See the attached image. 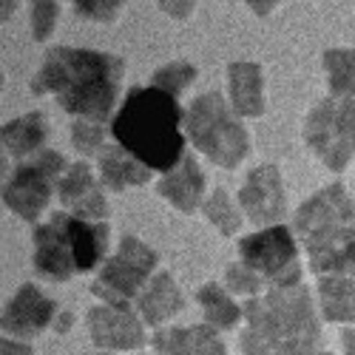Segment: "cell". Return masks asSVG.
I'll use <instances>...</instances> for the list:
<instances>
[{
    "instance_id": "1",
    "label": "cell",
    "mask_w": 355,
    "mask_h": 355,
    "mask_svg": "<svg viewBox=\"0 0 355 355\" xmlns=\"http://www.w3.org/2000/svg\"><path fill=\"white\" fill-rule=\"evenodd\" d=\"M125 60L116 54L57 46L46 54L32 80V94H54L63 111L88 123H105L114 114Z\"/></svg>"
},
{
    "instance_id": "2",
    "label": "cell",
    "mask_w": 355,
    "mask_h": 355,
    "mask_svg": "<svg viewBox=\"0 0 355 355\" xmlns=\"http://www.w3.org/2000/svg\"><path fill=\"white\" fill-rule=\"evenodd\" d=\"M185 114L176 97L159 88H131L111 120V137L145 168L171 173L185 159Z\"/></svg>"
},
{
    "instance_id": "3",
    "label": "cell",
    "mask_w": 355,
    "mask_h": 355,
    "mask_svg": "<svg viewBox=\"0 0 355 355\" xmlns=\"http://www.w3.org/2000/svg\"><path fill=\"white\" fill-rule=\"evenodd\" d=\"M242 355H318L321 324L304 284L270 287L245 304Z\"/></svg>"
},
{
    "instance_id": "4",
    "label": "cell",
    "mask_w": 355,
    "mask_h": 355,
    "mask_svg": "<svg viewBox=\"0 0 355 355\" xmlns=\"http://www.w3.org/2000/svg\"><path fill=\"white\" fill-rule=\"evenodd\" d=\"M315 276L355 273V202L341 182L310 196L293 219Z\"/></svg>"
},
{
    "instance_id": "5",
    "label": "cell",
    "mask_w": 355,
    "mask_h": 355,
    "mask_svg": "<svg viewBox=\"0 0 355 355\" xmlns=\"http://www.w3.org/2000/svg\"><path fill=\"white\" fill-rule=\"evenodd\" d=\"M191 142L219 168H236L250 154V137L219 92L202 94L185 114Z\"/></svg>"
},
{
    "instance_id": "6",
    "label": "cell",
    "mask_w": 355,
    "mask_h": 355,
    "mask_svg": "<svg viewBox=\"0 0 355 355\" xmlns=\"http://www.w3.org/2000/svg\"><path fill=\"white\" fill-rule=\"evenodd\" d=\"M157 261L159 256L145 242H139L137 236H123L116 253L103 264L97 282L92 284V293L108 307L128 310L154 279L151 273L157 270Z\"/></svg>"
},
{
    "instance_id": "7",
    "label": "cell",
    "mask_w": 355,
    "mask_h": 355,
    "mask_svg": "<svg viewBox=\"0 0 355 355\" xmlns=\"http://www.w3.org/2000/svg\"><path fill=\"white\" fill-rule=\"evenodd\" d=\"M304 142L330 171H344L355 157V100H321L307 114Z\"/></svg>"
},
{
    "instance_id": "8",
    "label": "cell",
    "mask_w": 355,
    "mask_h": 355,
    "mask_svg": "<svg viewBox=\"0 0 355 355\" xmlns=\"http://www.w3.org/2000/svg\"><path fill=\"white\" fill-rule=\"evenodd\" d=\"M66 171L69 165L63 154L40 151L35 159L17 165V171L3 188V205L15 216L26 222H37V216L49 208L54 185H60Z\"/></svg>"
},
{
    "instance_id": "9",
    "label": "cell",
    "mask_w": 355,
    "mask_h": 355,
    "mask_svg": "<svg viewBox=\"0 0 355 355\" xmlns=\"http://www.w3.org/2000/svg\"><path fill=\"white\" fill-rule=\"evenodd\" d=\"M239 256L253 273L264 279V284L270 287L302 284L299 248H295L293 230L284 225L264 227L253 236H245L239 242Z\"/></svg>"
},
{
    "instance_id": "10",
    "label": "cell",
    "mask_w": 355,
    "mask_h": 355,
    "mask_svg": "<svg viewBox=\"0 0 355 355\" xmlns=\"http://www.w3.org/2000/svg\"><path fill=\"white\" fill-rule=\"evenodd\" d=\"M57 315V304L49 299V295L37 287V284H23L15 299L3 307V315H0V327H3V336L9 338H37L40 333H46Z\"/></svg>"
},
{
    "instance_id": "11",
    "label": "cell",
    "mask_w": 355,
    "mask_h": 355,
    "mask_svg": "<svg viewBox=\"0 0 355 355\" xmlns=\"http://www.w3.org/2000/svg\"><path fill=\"white\" fill-rule=\"evenodd\" d=\"M239 205L253 225L276 227L282 222L287 202H284V188H282V173L273 162L256 165L248 173V182L239 191Z\"/></svg>"
},
{
    "instance_id": "12",
    "label": "cell",
    "mask_w": 355,
    "mask_h": 355,
    "mask_svg": "<svg viewBox=\"0 0 355 355\" xmlns=\"http://www.w3.org/2000/svg\"><path fill=\"white\" fill-rule=\"evenodd\" d=\"M66 216L69 214H54L46 225L35 227V270L51 282H69L77 273Z\"/></svg>"
},
{
    "instance_id": "13",
    "label": "cell",
    "mask_w": 355,
    "mask_h": 355,
    "mask_svg": "<svg viewBox=\"0 0 355 355\" xmlns=\"http://www.w3.org/2000/svg\"><path fill=\"white\" fill-rule=\"evenodd\" d=\"M88 333L92 341L103 349H139L145 347V330L142 321L131 310L120 307H92L88 310Z\"/></svg>"
},
{
    "instance_id": "14",
    "label": "cell",
    "mask_w": 355,
    "mask_h": 355,
    "mask_svg": "<svg viewBox=\"0 0 355 355\" xmlns=\"http://www.w3.org/2000/svg\"><path fill=\"white\" fill-rule=\"evenodd\" d=\"M57 188H60L63 208L71 216L85 219V222H103L108 216V202L94 180L92 168H88V162L69 165V171L63 173V180Z\"/></svg>"
},
{
    "instance_id": "15",
    "label": "cell",
    "mask_w": 355,
    "mask_h": 355,
    "mask_svg": "<svg viewBox=\"0 0 355 355\" xmlns=\"http://www.w3.org/2000/svg\"><path fill=\"white\" fill-rule=\"evenodd\" d=\"M151 344H154L157 355H227L222 338L216 336L211 324L157 330Z\"/></svg>"
},
{
    "instance_id": "16",
    "label": "cell",
    "mask_w": 355,
    "mask_h": 355,
    "mask_svg": "<svg viewBox=\"0 0 355 355\" xmlns=\"http://www.w3.org/2000/svg\"><path fill=\"white\" fill-rule=\"evenodd\" d=\"M157 191H159L162 199H168L173 205L176 211L193 214L205 199V173H202L199 162L191 154H185V159L159 180Z\"/></svg>"
},
{
    "instance_id": "17",
    "label": "cell",
    "mask_w": 355,
    "mask_h": 355,
    "mask_svg": "<svg viewBox=\"0 0 355 355\" xmlns=\"http://www.w3.org/2000/svg\"><path fill=\"white\" fill-rule=\"evenodd\" d=\"M261 66L259 63H230L227 66V97L239 116L256 120L264 114V92H261Z\"/></svg>"
},
{
    "instance_id": "18",
    "label": "cell",
    "mask_w": 355,
    "mask_h": 355,
    "mask_svg": "<svg viewBox=\"0 0 355 355\" xmlns=\"http://www.w3.org/2000/svg\"><path fill=\"white\" fill-rule=\"evenodd\" d=\"M185 307V295L182 290L176 287L173 276L171 273H157L148 287L142 290V295L137 299V310H139V318L151 327H159L168 318H173Z\"/></svg>"
},
{
    "instance_id": "19",
    "label": "cell",
    "mask_w": 355,
    "mask_h": 355,
    "mask_svg": "<svg viewBox=\"0 0 355 355\" xmlns=\"http://www.w3.org/2000/svg\"><path fill=\"white\" fill-rule=\"evenodd\" d=\"M66 230H69V239H71L77 273L94 270L105 259V250H108V225L105 222H85V219H77L69 214Z\"/></svg>"
},
{
    "instance_id": "20",
    "label": "cell",
    "mask_w": 355,
    "mask_h": 355,
    "mask_svg": "<svg viewBox=\"0 0 355 355\" xmlns=\"http://www.w3.org/2000/svg\"><path fill=\"white\" fill-rule=\"evenodd\" d=\"M100 180L111 191H125L151 180V168H145L137 157H131L123 145H108L100 154Z\"/></svg>"
},
{
    "instance_id": "21",
    "label": "cell",
    "mask_w": 355,
    "mask_h": 355,
    "mask_svg": "<svg viewBox=\"0 0 355 355\" xmlns=\"http://www.w3.org/2000/svg\"><path fill=\"white\" fill-rule=\"evenodd\" d=\"M46 137H49V125H46L40 111L23 114V116H17V120H12V123H6L3 128H0L3 151H9L17 159L37 154L43 148V142H46Z\"/></svg>"
},
{
    "instance_id": "22",
    "label": "cell",
    "mask_w": 355,
    "mask_h": 355,
    "mask_svg": "<svg viewBox=\"0 0 355 355\" xmlns=\"http://www.w3.org/2000/svg\"><path fill=\"white\" fill-rule=\"evenodd\" d=\"M324 321L355 324V273L324 276L318 284Z\"/></svg>"
},
{
    "instance_id": "23",
    "label": "cell",
    "mask_w": 355,
    "mask_h": 355,
    "mask_svg": "<svg viewBox=\"0 0 355 355\" xmlns=\"http://www.w3.org/2000/svg\"><path fill=\"white\" fill-rule=\"evenodd\" d=\"M196 302L202 304L205 324H211L214 330H233L236 324H239L242 313H245V310H239V304H236L230 295L225 293V287L216 284V282L205 284V287L199 290V295H196Z\"/></svg>"
},
{
    "instance_id": "24",
    "label": "cell",
    "mask_w": 355,
    "mask_h": 355,
    "mask_svg": "<svg viewBox=\"0 0 355 355\" xmlns=\"http://www.w3.org/2000/svg\"><path fill=\"white\" fill-rule=\"evenodd\" d=\"M324 69L330 80V94L338 100L355 97V49H330L324 51Z\"/></svg>"
},
{
    "instance_id": "25",
    "label": "cell",
    "mask_w": 355,
    "mask_h": 355,
    "mask_svg": "<svg viewBox=\"0 0 355 355\" xmlns=\"http://www.w3.org/2000/svg\"><path fill=\"white\" fill-rule=\"evenodd\" d=\"M205 216H208L211 225L219 227L222 236H233V233H239V227H242V214L233 205V199L227 196L225 188H216L208 199H205Z\"/></svg>"
},
{
    "instance_id": "26",
    "label": "cell",
    "mask_w": 355,
    "mask_h": 355,
    "mask_svg": "<svg viewBox=\"0 0 355 355\" xmlns=\"http://www.w3.org/2000/svg\"><path fill=\"white\" fill-rule=\"evenodd\" d=\"M193 80H196V69L191 66V63H168V66H162L157 74H154V88H159V92H165V94H171V97H180L188 85H193Z\"/></svg>"
},
{
    "instance_id": "27",
    "label": "cell",
    "mask_w": 355,
    "mask_h": 355,
    "mask_svg": "<svg viewBox=\"0 0 355 355\" xmlns=\"http://www.w3.org/2000/svg\"><path fill=\"white\" fill-rule=\"evenodd\" d=\"M71 145L83 157H94L105 151V128L100 123H88V120H77L71 125Z\"/></svg>"
},
{
    "instance_id": "28",
    "label": "cell",
    "mask_w": 355,
    "mask_h": 355,
    "mask_svg": "<svg viewBox=\"0 0 355 355\" xmlns=\"http://www.w3.org/2000/svg\"><path fill=\"white\" fill-rule=\"evenodd\" d=\"M225 282H227V290L230 293H239V295H256L261 293L264 287V279L259 273H253L245 261L239 264H227V270H225Z\"/></svg>"
},
{
    "instance_id": "29",
    "label": "cell",
    "mask_w": 355,
    "mask_h": 355,
    "mask_svg": "<svg viewBox=\"0 0 355 355\" xmlns=\"http://www.w3.org/2000/svg\"><path fill=\"white\" fill-rule=\"evenodd\" d=\"M57 15H60V3H49V0H40V3L32 6V37L37 43H46L54 32V23H57Z\"/></svg>"
},
{
    "instance_id": "30",
    "label": "cell",
    "mask_w": 355,
    "mask_h": 355,
    "mask_svg": "<svg viewBox=\"0 0 355 355\" xmlns=\"http://www.w3.org/2000/svg\"><path fill=\"white\" fill-rule=\"evenodd\" d=\"M74 9H77V15H83L88 20L111 23V20H116V15L123 12V3L120 0H77Z\"/></svg>"
},
{
    "instance_id": "31",
    "label": "cell",
    "mask_w": 355,
    "mask_h": 355,
    "mask_svg": "<svg viewBox=\"0 0 355 355\" xmlns=\"http://www.w3.org/2000/svg\"><path fill=\"white\" fill-rule=\"evenodd\" d=\"M0 355H32V347L3 336V341H0Z\"/></svg>"
},
{
    "instance_id": "32",
    "label": "cell",
    "mask_w": 355,
    "mask_h": 355,
    "mask_svg": "<svg viewBox=\"0 0 355 355\" xmlns=\"http://www.w3.org/2000/svg\"><path fill=\"white\" fill-rule=\"evenodd\" d=\"M193 6L196 3H159V9L165 12V15H173V17H180V20H185V17H191L193 15Z\"/></svg>"
},
{
    "instance_id": "33",
    "label": "cell",
    "mask_w": 355,
    "mask_h": 355,
    "mask_svg": "<svg viewBox=\"0 0 355 355\" xmlns=\"http://www.w3.org/2000/svg\"><path fill=\"white\" fill-rule=\"evenodd\" d=\"M341 341H344V355H355V330H344Z\"/></svg>"
},
{
    "instance_id": "34",
    "label": "cell",
    "mask_w": 355,
    "mask_h": 355,
    "mask_svg": "<svg viewBox=\"0 0 355 355\" xmlns=\"http://www.w3.org/2000/svg\"><path fill=\"white\" fill-rule=\"evenodd\" d=\"M69 324H71V315H63V318H60V324H57V330L66 333V330H69Z\"/></svg>"
},
{
    "instance_id": "35",
    "label": "cell",
    "mask_w": 355,
    "mask_h": 355,
    "mask_svg": "<svg viewBox=\"0 0 355 355\" xmlns=\"http://www.w3.org/2000/svg\"><path fill=\"white\" fill-rule=\"evenodd\" d=\"M15 6H17V3H3V20H6V17L15 12Z\"/></svg>"
},
{
    "instance_id": "36",
    "label": "cell",
    "mask_w": 355,
    "mask_h": 355,
    "mask_svg": "<svg viewBox=\"0 0 355 355\" xmlns=\"http://www.w3.org/2000/svg\"><path fill=\"white\" fill-rule=\"evenodd\" d=\"M80 355H114V352H80Z\"/></svg>"
},
{
    "instance_id": "37",
    "label": "cell",
    "mask_w": 355,
    "mask_h": 355,
    "mask_svg": "<svg viewBox=\"0 0 355 355\" xmlns=\"http://www.w3.org/2000/svg\"><path fill=\"white\" fill-rule=\"evenodd\" d=\"M318 355H330V352H318Z\"/></svg>"
}]
</instances>
